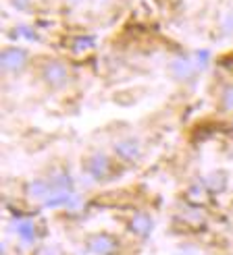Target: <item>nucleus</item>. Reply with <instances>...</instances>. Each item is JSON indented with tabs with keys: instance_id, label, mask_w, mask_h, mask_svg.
<instances>
[{
	"instance_id": "1",
	"label": "nucleus",
	"mask_w": 233,
	"mask_h": 255,
	"mask_svg": "<svg viewBox=\"0 0 233 255\" xmlns=\"http://www.w3.org/2000/svg\"><path fill=\"white\" fill-rule=\"evenodd\" d=\"M117 249V245L113 239H108V236H94L90 239V251L96 253V255H110Z\"/></svg>"
},
{
	"instance_id": "2",
	"label": "nucleus",
	"mask_w": 233,
	"mask_h": 255,
	"mask_svg": "<svg viewBox=\"0 0 233 255\" xmlns=\"http://www.w3.org/2000/svg\"><path fill=\"white\" fill-rule=\"evenodd\" d=\"M17 232H19V239L23 243H31L36 239V228H33L31 222H21L19 228H17Z\"/></svg>"
},
{
	"instance_id": "3",
	"label": "nucleus",
	"mask_w": 233,
	"mask_h": 255,
	"mask_svg": "<svg viewBox=\"0 0 233 255\" xmlns=\"http://www.w3.org/2000/svg\"><path fill=\"white\" fill-rule=\"evenodd\" d=\"M21 60H23V52H19V50H8V52H4V56H2V63H4L6 69L19 67Z\"/></svg>"
},
{
	"instance_id": "4",
	"label": "nucleus",
	"mask_w": 233,
	"mask_h": 255,
	"mask_svg": "<svg viewBox=\"0 0 233 255\" xmlns=\"http://www.w3.org/2000/svg\"><path fill=\"white\" fill-rule=\"evenodd\" d=\"M150 228H152V222H150V218L148 216H135L133 218V231L135 232H140V234H148L150 232Z\"/></svg>"
},
{
	"instance_id": "5",
	"label": "nucleus",
	"mask_w": 233,
	"mask_h": 255,
	"mask_svg": "<svg viewBox=\"0 0 233 255\" xmlns=\"http://www.w3.org/2000/svg\"><path fill=\"white\" fill-rule=\"evenodd\" d=\"M46 77H48V81L63 83L65 79H67V73H65V69H63V67H58V65H50V67H48V71H46Z\"/></svg>"
},
{
	"instance_id": "6",
	"label": "nucleus",
	"mask_w": 233,
	"mask_h": 255,
	"mask_svg": "<svg viewBox=\"0 0 233 255\" xmlns=\"http://www.w3.org/2000/svg\"><path fill=\"white\" fill-rule=\"evenodd\" d=\"M88 168H90V172L96 174V177H102V172H104V168H106V160H104V158H100V156L94 158Z\"/></svg>"
},
{
	"instance_id": "7",
	"label": "nucleus",
	"mask_w": 233,
	"mask_h": 255,
	"mask_svg": "<svg viewBox=\"0 0 233 255\" xmlns=\"http://www.w3.org/2000/svg\"><path fill=\"white\" fill-rule=\"evenodd\" d=\"M137 143H121L119 147H117V152H121L123 156H127V158H133L135 154H137V147H135Z\"/></svg>"
},
{
	"instance_id": "8",
	"label": "nucleus",
	"mask_w": 233,
	"mask_h": 255,
	"mask_svg": "<svg viewBox=\"0 0 233 255\" xmlns=\"http://www.w3.org/2000/svg\"><path fill=\"white\" fill-rule=\"evenodd\" d=\"M29 193H31L33 197H44L46 193H48V187H46L44 183H33L31 187H29Z\"/></svg>"
},
{
	"instance_id": "9",
	"label": "nucleus",
	"mask_w": 233,
	"mask_h": 255,
	"mask_svg": "<svg viewBox=\"0 0 233 255\" xmlns=\"http://www.w3.org/2000/svg\"><path fill=\"white\" fill-rule=\"evenodd\" d=\"M223 104H225L227 110H233V87H229L225 95H223Z\"/></svg>"
}]
</instances>
